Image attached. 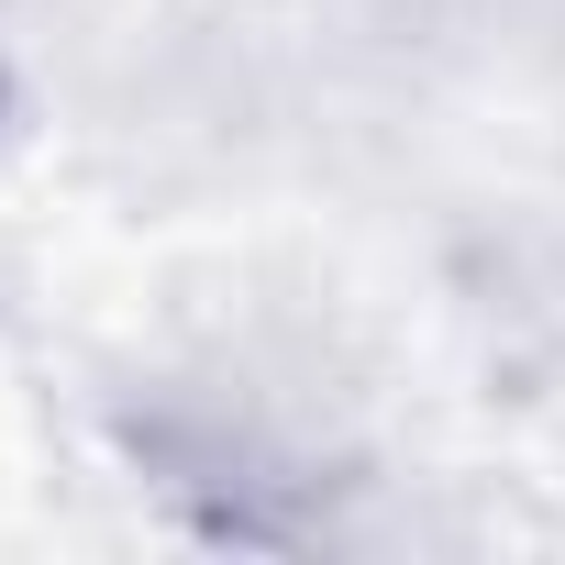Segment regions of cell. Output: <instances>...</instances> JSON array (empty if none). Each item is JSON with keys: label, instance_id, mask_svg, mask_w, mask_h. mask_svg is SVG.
<instances>
[]
</instances>
